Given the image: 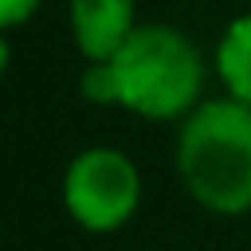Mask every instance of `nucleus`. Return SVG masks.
Returning <instances> with one entry per match:
<instances>
[{
    "mask_svg": "<svg viewBox=\"0 0 251 251\" xmlns=\"http://www.w3.org/2000/svg\"><path fill=\"white\" fill-rule=\"evenodd\" d=\"M204 86L200 51L165 24L133 27V35L106 59L82 71V94L102 106H126L141 118H180L196 110Z\"/></svg>",
    "mask_w": 251,
    "mask_h": 251,
    "instance_id": "obj_1",
    "label": "nucleus"
},
{
    "mask_svg": "<svg viewBox=\"0 0 251 251\" xmlns=\"http://www.w3.org/2000/svg\"><path fill=\"white\" fill-rule=\"evenodd\" d=\"M176 169L184 188L220 216L251 208V106L212 98L184 114L176 133Z\"/></svg>",
    "mask_w": 251,
    "mask_h": 251,
    "instance_id": "obj_2",
    "label": "nucleus"
},
{
    "mask_svg": "<svg viewBox=\"0 0 251 251\" xmlns=\"http://www.w3.org/2000/svg\"><path fill=\"white\" fill-rule=\"evenodd\" d=\"M216 71L227 86V98H239L251 106V12L235 16L216 47Z\"/></svg>",
    "mask_w": 251,
    "mask_h": 251,
    "instance_id": "obj_5",
    "label": "nucleus"
},
{
    "mask_svg": "<svg viewBox=\"0 0 251 251\" xmlns=\"http://www.w3.org/2000/svg\"><path fill=\"white\" fill-rule=\"evenodd\" d=\"M141 200V176L122 149H82L63 173V204L86 231H118Z\"/></svg>",
    "mask_w": 251,
    "mask_h": 251,
    "instance_id": "obj_3",
    "label": "nucleus"
},
{
    "mask_svg": "<svg viewBox=\"0 0 251 251\" xmlns=\"http://www.w3.org/2000/svg\"><path fill=\"white\" fill-rule=\"evenodd\" d=\"M71 31L90 63H106L133 35V0H71Z\"/></svg>",
    "mask_w": 251,
    "mask_h": 251,
    "instance_id": "obj_4",
    "label": "nucleus"
},
{
    "mask_svg": "<svg viewBox=\"0 0 251 251\" xmlns=\"http://www.w3.org/2000/svg\"><path fill=\"white\" fill-rule=\"evenodd\" d=\"M35 8H39V0H0V24H4V27H16V24H24Z\"/></svg>",
    "mask_w": 251,
    "mask_h": 251,
    "instance_id": "obj_6",
    "label": "nucleus"
}]
</instances>
